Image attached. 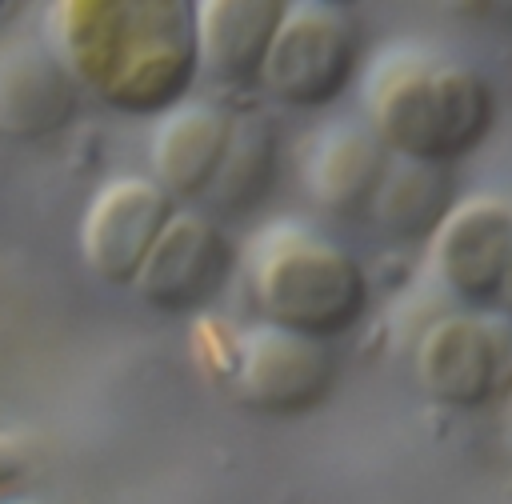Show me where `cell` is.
<instances>
[{
  "instance_id": "1",
  "label": "cell",
  "mask_w": 512,
  "mask_h": 504,
  "mask_svg": "<svg viewBox=\"0 0 512 504\" xmlns=\"http://www.w3.org/2000/svg\"><path fill=\"white\" fill-rule=\"evenodd\" d=\"M44 40L80 92L124 116H164L200 76L184 0H56Z\"/></svg>"
},
{
  "instance_id": "2",
  "label": "cell",
  "mask_w": 512,
  "mask_h": 504,
  "mask_svg": "<svg viewBox=\"0 0 512 504\" xmlns=\"http://www.w3.org/2000/svg\"><path fill=\"white\" fill-rule=\"evenodd\" d=\"M364 112L392 156L444 168L484 144L496 124V96L476 68L396 44L364 76Z\"/></svg>"
},
{
  "instance_id": "3",
  "label": "cell",
  "mask_w": 512,
  "mask_h": 504,
  "mask_svg": "<svg viewBox=\"0 0 512 504\" xmlns=\"http://www.w3.org/2000/svg\"><path fill=\"white\" fill-rule=\"evenodd\" d=\"M244 284L264 324L332 344L368 308L360 260L304 220H272L244 244Z\"/></svg>"
},
{
  "instance_id": "4",
  "label": "cell",
  "mask_w": 512,
  "mask_h": 504,
  "mask_svg": "<svg viewBox=\"0 0 512 504\" xmlns=\"http://www.w3.org/2000/svg\"><path fill=\"white\" fill-rule=\"evenodd\" d=\"M208 340V372L232 392L236 404L264 416H300L328 400L336 388V352L324 340H308L272 324H196Z\"/></svg>"
},
{
  "instance_id": "5",
  "label": "cell",
  "mask_w": 512,
  "mask_h": 504,
  "mask_svg": "<svg viewBox=\"0 0 512 504\" xmlns=\"http://www.w3.org/2000/svg\"><path fill=\"white\" fill-rule=\"evenodd\" d=\"M360 24L324 0L284 4L256 84L284 108H328L356 80Z\"/></svg>"
},
{
  "instance_id": "6",
  "label": "cell",
  "mask_w": 512,
  "mask_h": 504,
  "mask_svg": "<svg viewBox=\"0 0 512 504\" xmlns=\"http://www.w3.org/2000/svg\"><path fill=\"white\" fill-rule=\"evenodd\" d=\"M412 368L432 404L484 408L500 392H512V320L492 308L444 312L420 332Z\"/></svg>"
},
{
  "instance_id": "7",
  "label": "cell",
  "mask_w": 512,
  "mask_h": 504,
  "mask_svg": "<svg viewBox=\"0 0 512 504\" xmlns=\"http://www.w3.org/2000/svg\"><path fill=\"white\" fill-rule=\"evenodd\" d=\"M176 200L152 176H112L88 200L76 244L84 268L112 288H132L144 256L172 220Z\"/></svg>"
},
{
  "instance_id": "8",
  "label": "cell",
  "mask_w": 512,
  "mask_h": 504,
  "mask_svg": "<svg viewBox=\"0 0 512 504\" xmlns=\"http://www.w3.org/2000/svg\"><path fill=\"white\" fill-rule=\"evenodd\" d=\"M508 252H512V200L492 192H472L456 200L428 236L432 276L456 304L472 312H488L500 300Z\"/></svg>"
},
{
  "instance_id": "9",
  "label": "cell",
  "mask_w": 512,
  "mask_h": 504,
  "mask_svg": "<svg viewBox=\"0 0 512 504\" xmlns=\"http://www.w3.org/2000/svg\"><path fill=\"white\" fill-rule=\"evenodd\" d=\"M232 264L236 248L224 228L208 212L176 208L144 256L132 292L156 312H192L216 300Z\"/></svg>"
},
{
  "instance_id": "10",
  "label": "cell",
  "mask_w": 512,
  "mask_h": 504,
  "mask_svg": "<svg viewBox=\"0 0 512 504\" xmlns=\"http://www.w3.org/2000/svg\"><path fill=\"white\" fill-rule=\"evenodd\" d=\"M80 88L40 36L0 40V136L44 140L72 124Z\"/></svg>"
},
{
  "instance_id": "11",
  "label": "cell",
  "mask_w": 512,
  "mask_h": 504,
  "mask_svg": "<svg viewBox=\"0 0 512 504\" xmlns=\"http://www.w3.org/2000/svg\"><path fill=\"white\" fill-rule=\"evenodd\" d=\"M392 152L372 136L368 124L332 120L316 128L300 148V184L332 216H360L368 212Z\"/></svg>"
},
{
  "instance_id": "12",
  "label": "cell",
  "mask_w": 512,
  "mask_h": 504,
  "mask_svg": "<svg viewBox=\"0 0 512 504\" xmlns=\"http://www.w3.org/2000/svg\"><path fill=\"white\" fill-rule=\"evenodd\" d=\"M236 112L212 100H180L164 116H156L148 140L152 180L172 200H200L216 180V168L228 152Z\"/></svg>"
},
{
  "instance_id": "13",
  "label": "cell",
  "mask_w": 512,
  "mask_h": 504,
  "mask_svg": "<svg viewBox=\"0 0 512 504\" xmlns=\"http://www.w3.org/2000/svg\"><path fill=\"white\" fill-rule=\"evenodd\" d=\"M280 16L284 0H196L192 32L200 72L232 88L256 84Z\"/></svg>"
},
{
  "instance_id": "14",
  "label": "cell",
  "mask_w": 512,
  "mask_h": 504,
  "mask_svg": "<svg viewBox=\"0 0 512 504\" xmlns=\"http://www.w3.org/2000/svg\"><path fill=\"white\" fill-rule=\"evenodd\" d=\"M276 172H280L276 120L268 112H256V108L236 112L228 152L216 168V180L208 184V192L200 200L216 216H248L272 196Z\"/></svg>"
},
{
  "instance_id": "15",
  "label": "cell",
  "mask_w": 512,
  "mask_h": 504,
  "mask_svg": "<svg viewBox=\"0 0 512 504\" xmlns=\"http://www.w3.org/2000/svg\"><path fill=\"white\" fill-rule=\"evenodd\" d=\"M452 204H456L452 176L440 164L392 156V164L368 204V216L392 240H428Z\"/></svg>"
},
{
  "instance_id": "16",
  "label": "cell",
  "mask_w": 512,
  "mask_h": 504,
  "mask_svg": "<svg viewBox=\"0 0 512 504\" xmlns=\"http://www.w3.org/2000/svg\"><path fill=\"white\" fill-rule=\"evenodd\" d=\"M500 308H504V316L512 320V252H508V264H504V284H500V300H496Z\"/></svg>"
},
{
  "instance_id": "17",
  "label": "cell",
  "mask_w": 512,
  "mask_h": 504,
  "mask_svg": "<svg viewBox=\"0 0 512 504\" xmlns=\"http://www.w3.org/2000/svg\"><path fill=\"white\" fill-rule=\"evenodd\" d=\"M16 504H36V500H16Z\"/></svg>"
}]
</instances>
